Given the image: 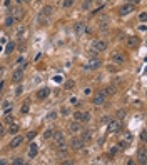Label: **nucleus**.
<instances>
[{
	"label": "nucleus",
	"instance_id": "obj_10",
	"mask_svg": "<svg viewBox=\"0 0 147 165\" xmlns=\"http://www.w3.org/2000/svg\"><path fill=\"white\" fill-rule=\"evenodd\" d=\"M125 45H127L129 49H136L137 45H139V39H137L136 35H130V37L125 39Z\"/></svg>",
	"mask_w": 147,
	"mask_h": 165
},
{
	"label": "nucleus",
	"instance_id": "obj_28",
	"mask_svg": "<svg viewBox=\"0 0 147 165\" xmlns=\"http://www.w3.org/2000/svg\"><path fill=\"white\" fill-rule=\"evenodd\" d=\"M92 2H94V0H85V2H84V3H82V10H89V7H90L92 5Z\"/></svg>",
	"mask_w": 147,
	"mask_h": 165
},
{
	"label": "nucleus",
	"instance_id": "obj_19",
	"mask_svg": "<svg viewBox=\"0 0 147 165\" xmlns=\"http://www.w3.org/2000/svg\"><path fill=\"white\" fill-rule=\"evenodd\" d=\"M100 65H102V62L99 60V58H92V60L85 65V68H87V70H89V68H99Z\"/></svg>",
	"mask_w": 147,
	"mask_h": 165
},
{
	"label": "nucleus",
	"instance_id": "obj_35",
	"mask_svg": "<svg viewBox=\"0 0 147 165\" xmlns=\"http://www.w3.org/2000/svg\"><path fill=\"white\" fill-rule=\"evenodd\" d=\"M13 164H15V165H22V164H23V159H20V157H15V159H13Z\"/></svg>",
	"mask_w": 147,
	"mask_h": 165
},
{
	"label": "nucleus",
	"instance_id": "obj_41",
	"mask_svg": "<svg viewBox=\"0 0 147 165\" xmlns=\"http://www.w3.org/2000/svg\"><path fill=\"white\" fill-rule=\"evenodd\" d=\"M5 122H7V123H13V117H12V115H7V117H5Z\"/></svg>",
	"mask_w": 147,
	"mask_h": 165
},
{
	"label": "nucleus",
	"instance_id": "obj_34",
	"mask_svg": "<svg viewBox=\"0 0 147 165\" xmlns=\"http://www.w3.org/2000/svg\"><path fill=\"white\" fill-rule=\"evenodd\" d=\"M124 117H125V110H122V109L117 110V118H124Z\"/></svg>",
	"mask_w": 147,
	"mask_h": 165
},
{
	"label": "nucleus",
	"instance_id": "obj_23",
	"mask_svg": "<svg viewBox=\"0 0 147 165\" xmlns=\"http://www.w3.org/2000/svg\"><path fill=\"white\" fill-rule=\"evenodd\" d=\"M102 94L104 95H114L115 94V87H112V85H110V87H105L102 90Z\"/></svg>",
	"mask_w": 147,
	"mask_h": 165
},
{
	"label": "nucleus",
	"instance_id": "obj_51",
	"mask_svg": "<svg viewBox=\"0 0 147 165\" xmlns=\"http://www.w3.org/2000/svg\"><path fill=\"white\" fill-rule=\"evenodd\" d=\"M17 63H23V57H18V58H17Z\"/></svg>",
	"mask_w": 147,
	"mask_h": 165
},
{
	"label": "nucleus",
	"instance_id": "obj_38",
	"mask_svg": "<svg viewBox=\"0 0 147 165\" xmlns=\"http://www.w3.org/2000/svg\"><path fill=\"white\" fill-rule=\"evenodd\" d=\"M35 137H37V132H30V133L27 135V140H34Z\"/></svg>",
	"mask_w": 147,
	"mask_h": 165
},
{
	"label": "nucleus",
	"instance_id": "obj_13",
	"mask_svg": "<svg viewBox=\"0 0 147 165\" xmlns=\"http://www.w3.org/2000/svg\"><path fill=\"white\" fill-rule=\"evenodd\" d=\"M23 80V70L22 68H18V70L13 72V75H12V82L13 83H20Z\"/></svg>",
	"mask_w": 147,
	"mask_h": 165
},
{
	"label": "nucleus",
	"instance_id": "obj_14",
	"mask_svg": "<svg viewBox=\"0 0 147 165\" xmlns=\"http://www.w3.org/2000/svg\"><path fill=\"white\" fill-rule=\"evenodd\" d=\"M80 130H82V125H80V122H77V120H74L70 125H69V132L70 133H79Z\"/></svg>",
	"mask_w": 147,
	"mask_h": 165
},
{
	"label": "nucleus",
	"instance_id": "obj_50",
	"mask_svg": "<svg viewBox=\"0 0 147 165\" xmlns=\"http://www.w3.org/2000/svg\"><path fill=\"white\" fill-rule=\"evenodd\" d=\"M139 28H141V32H146V30H147V27H146V25H144V23H142V25H141V27H139Z\"/></svg>",
	"mask_w": 147,
	"mask_h": 165
},
{
	"label": "nucleus",
	"instance_id": "obj_22",
	"mask_svg": "<svg viewBox=\"0 0 147 165\" xmlns=\"http://www.w3.org/2000/svg\"><path fill=\"white\" fill-rule=\"evenodd\" d=\"M52 137H54V140H55V142L59 143V142H62V140H64V132L57 130V132H54V133H52Z\"/></svg>",
	"mask_w": 147,
	"mask_h": 165
},
{
	"label": "nucleus",
	"instance_id": "obj_37",
	"mask_svg": "<svg viewBox=\"0 0 147 165\" xmlns=\"http://www.w3.org/2000/svg\"><path fill=\"white\" fill-rule=\"evenodd\" d=\"M110 120H112V117H110V115H104V117H102V122H104V123H109Z\"/></svg>",
	"mask_w": 147,
	"mask_h": 165
},
{
	"label": "nucleus",
	"instance_id": "obj_9",
	"mask_svg": "<svg viewBox=\"0 0 147 165\" xmlns=\"http://www.w3.org/2000/svg\"><path fill=\"white\" fill-rule=\"evenodd\" d=\"M74 30H75V33L80 37V35H84V33L87 32V25H85L84 22H77L75 25H74Z\"/></svg>",
	"mask_w": 147,
	"mask_h": 165
},
{
	"label": "nucleus",
	"instance_id": "obj_8",
	"mask_svg": "<svg viewBox=\"0 0 147 165\" xmlns=\"http://www.w3.org/2000/svg\"><path fill=\"white\" fill-rule=\"evenodd\" d=\"M10 12H12V17H13L15 22H20L23 18V10L20 7H13V8H10Z\"/></svg>",
	"mask_w": 147,
	"mask_h": 165
},
{
	"label": "nucleus",
	"instance_id": "obj_42",
	"mask_svg": "<svg viewBox=\"0 0 147 165\" xmlns=\"http://www.w3.org/2000/svg\"><path fill=\"white\" fill-rule=\"evenodd\" d=\"M70 104H72V105H79V100L75 99V97H70Z\"/></svg>",
	"mask_w": 147,
	"mask_h": 165
},
{
	"label": "nucleus",
	"instance_id": "obj_48",
	"mask_svg": "<svg viewBox=\"0 0 147 165\" xmlns=\"http://www.w3.org/2000/svg\"><path fill=\"white\" fill-rule=\"evenodd\" d=\"M141 0H127V3H134V5H137Z\"/></svg>",
	"mask_w": 147,
	"mask_h": 165
},
{
	"label": "nucleus",
	"instance_id": "obj_12",
	"mask_svg": "<svg viewBox=\"0 0 147 165\" xmlns=\"http://www.w3.org/2000/svg\"><path fill=\"white\" fill-rule=\"evenodd\" d=\"M23 140H25V138L23 137H20V135H13V138H12V142H10V147L12 149H17V147H20V145H22L23 143Z\"/></svg>",
	"mask_w": 147,
	"mask_h": 165
},
{
	"label": "nucleus",
	"instance_id": "obj_24",
	"mask_svg": "<svg viewBox=\"0 0 147 165\" xmlns=\"http://www.w3.org/2000/svg\"><path fill=\"white\" fill-rule=\"evenodd\" d=\"M57 117H59V112H57V110H50V112L47 113V120H55Z\"/></svg>",
	"mask_w": 147,
	"mask_h": 165
},
{
	"label": "nucleus",
	"instance_id": "obj_21",
	"mask_svg": "<svg viewBox=\"0 0 147 165\" xmlns=\"http://www.w3.org/2000/svg\"><path fill=\"white\" fill-rule=\"evenodd\" d=\"M52 12H54V7H52V5H45V7H42V15L50 17V15H52Z\"/></svg>",
	"mask_w": 147,
	"mask_h": 165
},
{
	"label": "nucleus",
	"instance_id": "obj_44",
	"mask_svg": "<svg viewBox=\"0 0 147 165\" xmlns=\"http://www.w3.org/2000/svg\"><path fill=\"white\" fill-rule=\"evenodd\" d=\"M22 92H23V87H18L17 90H15V95H22Z\"/></svg>",
	"mask_w": 147,
	"mask_h": 165
},
{
	"label": "nucleus",
	"instance_id": "obj_26",
	"mask_svg": "<svg viewBox=\"0 0 147 165\" xmlns=\"http://www.w3.org/2000/svg\"><path fill=\"white\" fill-rule=\"evenodd\" d=\"M8 133H12V135H17V133H18V125H10Z\"/></svg>",
	"mask_w": 147,
	"mask_h": 165
},
{
	"label": "nucleus",
	"instance_id": "obj_25",
	"mask_svg": "<svg viewBox=\"0 0 147 165\" xmlns=\"http://www.w3.org/2000/svg\"><path fill=\"white\" fill-rule=\"evenodd\" d=\"M28 110H30V102L27 100V102H25V104L22 105V109H20V112H22V113H27Z\"/></svg>",
	"mask_w": 147,
	"mask_h": 165
},
{
	"label": "nucleus",
	"instance_id": "obj_18",
	"mask_svg": "<svg viewBox=\"0 0 147 165\" xmlns=\"http://www.w3.org/2000/svg\"><path fill=\"white\" fill-rule=\"evenodd\" d=\"M137 159H139V162H141L142 165L147 162V152H146V149H139V150H137Z\"/></svg>",
	"mask_w": 147,
	"mask_h": 165
},
{
	"label": "nucleus",
	"instance_id": "obj_1",
	"mask_svg": "<svg viewBox=\"0 0 147 165\" xmlns=\"http://www.w3.org/2000/svg\"><path fill=\"white\" fill-rule=\"evenodd\" d=\"M120 128H122V123H120L119 118H112V120L107 123V132L109 133H119Z\"/></svg>",
	"mask_w": 147,
	"mask_h": 165
},
{
	"label": "nucleus",
	"instance_id": "obj_49",
	"mask_svg": "<svg viewBox=\"0 0 147 165\" xmlns=\"http://www.w3.org/2000/svg\"><path fill=\"white\" fill-rule=\"evenodd\" d=\"M90 94H92L90 88H85V90H84V95H90Z\"/></svg>",
	"mask_w": 147,
	"mask_h": 165
},
{
	"label": "nucleus",
	"instance_id": "obj_45",
	"mask_svg": "<svg viewBox=\"0 0 147 165\" xmlns=\"http://www.w3.org/2000/svg\"><path fill=\"white\" fill-rule=\"evenodd\" d=\"M52 80H54V82H62V77H60V75H57V77H54Z\"/></svg>",
	"mask_w": 147,
	"mask_h": 165
},
{
	"label": "nucleus",
	"instance_id": "obj_6",
	"mask_svg": "<svg viewBox=\"0 0 147 165\" xmlns=\"http://www.w3.org/2000/svg\"><path fill=\"white\" fill-rule=\"evenodd\" d=\"M92 104L95 105V107H100V105L105 104V95L102 94V90H100V92H97V94L94 95V99H92Z\"/></svg>",
	"mask_w": 147,
	"mask_h": 165
},
{
	"label": "nucleus",
	"instance_id": "obj_32",
	"mask_svg": "<svg viewBox=\"0 0 147 165\" xmlns=\"http://www.w3.org/2000/svg\"><path fill=\"white\" fill-rule=\"evenodd\" d=\"M37 20H39V23H44V25L47 23V18H45V15H42V13H40V15L37 17Z\"/></svg>",
	"mask_w": 147,
	"mask_h": 165
},
{
	"label": "nucleus",
	"instance_id": "obj_16",
	"mask_svg": "<svg viewBox=\"0 0 147 165\" xmlns=\"http://www.w3.org/2000/svg\"><path fill=\"white\" fill-rule=\"evenodd\" d=\"M109 23H110V17H109L107 13H105V15H102L100 20H99V25H100V28H102V30H105Z\"/></svg>",
	"mask_w": 147,
	"mask_h": 165
},
{
	"label": "nucleus",
	"instance_id": "obj_7",
	"mask_svg": "<svg viewBox=\"0 0 147 165\" xmlns=\"http://www.w3.org/2000/svg\"><path fill=\"white\" fill-rule=\"evenodd\" d=\"M136 10V5H134V3H125V5H122L119 8V15H129L130 12H134Z\"/></svg>",
	"mask_w": 147,
	"mask_h": 165
},
{
	"label": "nucleus",
	"instance_id": "obj_29",
	"mask_svg": "<svg viewBox=\"0 0 147 165\" xmlns=\"http://www.w3.org/2000/svg\"><path fill=\"white\" fill-rule=\"evenodd\" d=\"M15 49V44H13V42H10V44L7 45V49H5V54L8 55V54H12V50Z\"/></svg>",
	"mask_w": 147,
	"mask_h": 165
},
{
	"label": "nucleus",
	"instance_id": "obj_36",
	"mask_svg": "<svg viewBox=\"0 0 147 165\" xmlns=\"http://www.w3.org/2000/svg\"><path fill=\"white\" fill-rule=\"evenodd\" d=\"M146 18H147V13H146V12H142L141 15H139V20H141V22L144 23V22H146Z\"/></svg>",
	"mask_w": 147,
	"mask_h": 165
},
{
	"label": "nucleus",
	"instance_id": "obj_30",
	"mask_svg": "<svg viewBox=\"0 0 147 165\" xmlns=\"http://www.w3.org/2000/svg\"><path fill=\"white\" fill-rule=\"evenodd\" d=\"M72 5H74V0H64V3H62L64 8H70Z\"/></svg>",
	"mask_w": 147,
	"mask_h": 165
},
{
	"label": "nucleus",
	"instance_id": "obj_53",
	"mask_svg": "<svg viewBox=\"0 0 147 165\" xmlns=\"http://www.w3.org/2000/svg\"><path fill=\"white\" fill-rule=\"evenodd\" d=\"M5 132V128H3V125H2V122H0V133H3Z\"/></svg>",
	"mask_w": 147,
	"mask_h": 165
},
{
	"label": "nucleus",
	"instance_id": "obj_33",
	"mask_svg": "<svg viewBox=\"0 0 147 165\" xmlns=\"http://www.w3.org/2000/svg\"><path fill=\"white\" fill-rule=\"evenodd\" d=\"M52 133H54V130H52V128H47L45 133H44V137H45V138H50V137H52Z\"/></svg>",
	"mask_w": 147,
	"mask_h": 165
},
{
	"label": "nucleus",
	"instance_id": "obj_47",
	"mask_svg": "<svg viewBox=\"0 0 147 165\" xmlns=\"http://www.w3.org/2000/svg\"><path fill=\"white\" fill-rule=\"evenodd\" d=\"M62 115H69V109H67V107H64V109H62Z\"/></svg>",
	"mask_w": 147,
	"mask_h": 165
},
{
	"label": "nucleus",
	"instance_id": "obj_17",
	"mask_svg": "<svg viewBox=\"0 0 147 165\" xmlns=\"http://www.w3.org/2000/svg\"><path fill=\"white\" fill-rule=\"evenodd\" d=\"M39 154V147H37V143H30V149H28V159H35Z\"/></svg>",
	"mask_w": 147,
	"mask_h": 165
},
{
	"label": "nucleus",
	"instance_id": "obj_20",
	"mask_svg": "<svg viewBox=\"0 0 147 165\" xmlns=\"http://www.w3.org/2000/svg\"><path fill=\"white\" fill-rule=\"evenodd\" d=\"M80 132H82L80 138H82L84 142H89V140L92 138V130H90V128H85V130H80Z\"/></svg>",
	"mask_w": 147,
	"mask_h": 165
},
{
	"label": "nucleus",
	"instance_id": "obj_52",
	"mask_svg": "<svg viewBox=\"0 0 147 165\" xmlns=\"http://www.w3.org/2000/svg\"><path fill=\"white\" fill-rule=\"evenodd\" d=\"M3 87H5V83H3V82H0V94H2V90H3Z\"/></svg>",
	"mask_w": 147,
	"mask_h": 165
},
{
	"label": "nucleus",
	"instance_id": "obj_46",
	"mask_svg": "<svg viewBox=\"0 0 147 165\" xmlns=\"http://www.w3.org/2000/svg\"><path fill=\"white\" fill-rule=\"evenodd\" d=\"M132 140V135L130 133H125V142H130Z\"/></svg>",
	"mask_w": 147,
	"mask_h": 165
},
{
	"label": "nucleus",
	"instance_id": "obj_2",
	"mask_svg": "<svg viewBox=\"0 0 147 165\" xmlns=\"http://www.w3.org/2000/svg\"><path fill=\"white\" fill-rule=\"evenodd\" d=\"M107 47H109V44L105 42V40H102V39L92 42V50H95V52H99V54H100V52H105Z\"/></svg>",
	"mask_w": 147,
	"mask_h": 165
},
{
	"label": "nucleus",
	"instance_id": "obj_11",
	"mask_svg": "<svg viewBox=\"0 0 147 165\" xmlns=\"http://www.w3.org/2000/svg\"><path fill=\"white\" fill-rule=\"evenodd\" d=\"M57 150H59V154L62 155V157H65V155L69 154V145L65 143V140H62V142L57 143Z\"/></svg>",
	"mask_w": 147,
	"mask_h": 165
},
{
	"label": "nucleus",
	"instance_id": "obj_5",
	"mask_svg": "<svg viewBox=\"0 0 147 165\" xmlns=\"http://www.w3.org/2000/svg\"><path fill=\"white\" fill-rule=\"evenodd\" d=\"M112 60L115 62V63L122 65V63L127 60V57H125V54H122L120 50H115V52H112Z\"/></svg>",
	"mask_w": 147,
	"mask_h": 165
},
{
	"label": "nucleus",
	"instance_id": "obj_3",
	"mask_svg": "<svg viewBox=\"0 0 147 165\" xmlns=\"http://www.w3.org/2000/svg\"><path fill=\"white\" fill-rule=\"evenodd\" d=\"M74 120L80 122V123H85V122L90 120V113H89V112H80V110H77V112L74 113Z\"/></svg>",
	"mask_w": 147,
	"mask_h": 165
},
{
	"label": "nucleus",
	"instance_id": "obj_40",
	"mask_svg": "<svg viewBox=\"0 0 147 165\" xmlns=\"http://www.w3.org/2000/svg\"><path fill=\"white\" fill-rule=\"evenodd\" d=\"M23 32H25V27H18V32H17V37H22Z\"/></svg>",
	"mask_w": 147,
	"mask_h": 165
},
{
	"label": "nucleus",
	"instance_id": "obj_15",
	"mask_svg": "<svg viewBox=\"0 0 147 165\" xmlns=\"http://www.w3.org/2000/svg\"><path fill=\"white\" fill-rule=\"evenodd\" d=\"M49 95H50V88L44 87V88H40L39 92H37V99H39V100H45Z\"/></svg>",
	"mask_w": 147,
	"mask_h": 165
},
{
	"label": "nucleus",
	"instance_id": "obj_27",
	"mask_svg": "<svg viewBox=\"0 0 147 165\" xmlns=\"http://www.w3.org/2000/svg\"><path fill=\"white\" fill-rule=\"evenodd\" d=\"M64 87L65 88H74L75 87V82H74V80H65V82H64Z\"/></svg>",
	"mask_w": 147,
	"mask_h": 165
},
{
	"label": "nucleus",
	"instance_id": "obj_39",
	"mask_svg": "<svg viewBox=\"0 0 147 165\" xmlns=\"http://www.w3.org/2000/svg\"><path fill=\"white\" fill-rule=\"evenodd\" d=\"M117 147H119V149H127V142H124V140H122V142L117 143Z\"/></svg>",
	"mask_w": 147,
	"mask_h": 165
},
{
	"label": "nucleus",
	"instance_id": "obj_54",
	"mask_svg": "<svg viewBox=\"0 0 147 165\" xmlns=\"http://www.w3.org/2000/svg\"><path fill=\"white\" fill-rule=\"evenodd\" d=\"M23 2H30V0H23Z\"/></svg>",
	"mask_w": 147,
	"mask_h": 165
},
{
	"label": "nucleus",
	"instance_id": "obj_43",
	"mask_svg": "<svg viewBox=\"0 0 147 165\" xmlns=\"http://www.w3.org/2000/svg\"><path fill=\"white\" fill-rule=\"evenodd\" d=\"M146 138H147V135H146V130H142V132H141V140H142V142H146Z\"/></svg>",
	"mask_w": 147,
	"mask_h": 165
},
{
	"label": "nucleus",
	"instance_id": "obj_31",
	"mask_svg": "<svg viewBox=\"0 0 147 165\" xmlns=\"http://www.w3.org/2000/svg\"><path fill=\"white\" fill-rule=\"evenodd\" d=\"M13 22H15V20H13V17H7V20H5V25L7 27H12V25H13Z\"/></svg>",
	"mask_w": 147,
	"mask_h": 165
},
{
	"label": "nucleus",
	"instance_id": "obj_4",
	"mask_svg": "<svg viewBox=\"0 0 147 165\" xmlns=\"http://www.w3.org/2000/svg\"><path fill=\"white\" fill-rule=\"evenodd\" d=\"M84 143H85V142H84L80 137H72L69 145H70V149H72V150H80L82 147H84Z\"/></svg>",
	"mask_w": 147,
	"mask_h": 165
}]
</instances>
